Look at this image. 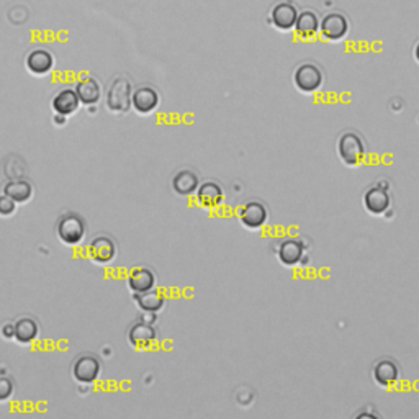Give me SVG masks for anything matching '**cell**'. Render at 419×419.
Wrapping results in <instances>:
<instances>
[{"instance_id":"6da1fadb","label":"cell","mask_w":419,"mask_h":419,"mask_svg":"<svg viewBox=\"0 0 419 419\" xmlns=\"http://www.w3.org/2000/svg\"><path fill=\"white\" fill-rule=\"evenodd\" d=\"M87 233V225L76 211H66L56 221V234L62 244L77 246L80 244Z\"/></svg>"},{"instance_id":"7a4b0ae2","label":"cell","mask_w":419,"mask_h":419,"mask_svg":"<svg viewBox=\"0 0 419 419\" xmlns=\"http://www.w3.org/2000/svg\"><path fill=\"white\" fill-rule=\"evenodd\" d=\"M339 159L348 167H359L367 157V146L364 139L353 132L341 134L338 141Z\"/></svg>"},{"instance_id":"3957f363","label":"cell","mask_w":419,"mask_h":419,"mask_svg":"<svg viewBox=\"0 0 419 419\" xmlns=\"http://www.w3.org/2000/svg\"><path fill=\"white\" fill-rule=\"evenodd\" d=\"M132 94H133V85L127 77H117L110 84L108 92H107V108L115 115H123L129 112L132 108Z\"/></svg>"},{"instance_id":"277c9868","label":"cell","mask_w":419,"mask_h":419,"mask_svg":"<svg viewBox=\"0 0 419 419\" xmlns=\"http://www.w3.org/2000/svg\"><path fill=\"white\" fill-rule=\"evenodd\" d=\"M293 82H295V87L300 92L313 94L321 89L322 82H325V74L318 66L305 62V64L297 67L295 74H293Z\"/></svg>"},{"instance_id":"5b68a950","label":"cell","mask_w":419,"mask_h":419,"mask_svg":"<svg viewBox=\"0 0 419 419\" xmlns=\"http://www.w3.org/2000/svg\"><path fill=\"white\" fill-rule=\"evenodd\" d=\"M71 372L76 382L90 385L99 380L100 372H102V364L95 355L84 354L74 360Z\"/></svg>"},{"instance_id":"8992f818","label":"cell","mask_w":419,"mask_h":419,"mask_svg":"<svg viewBox=\"0 0 419 419\" xmlns=\"http://www.w3.org/2000/svg\"><path fill=\"white\" fill-rule=\"evenodd\" d=\"M117 243L107 234H99L89 243L87 253L89 257L92 259V262L100 264V266H107V264L113 262V259L117 257Z\"/></svg>"},{"instance_id":"52a82bcc","label":"cell","mask_w":419,"mask_h":419,"mask_svg":"<svg viewBox=\"0 0 419 419\" xmlns=\"http://www.w3.org/2000/svg\"><path fill=\"white\" fill-rule=\"evenodd\" d=\"M128 343L138 350L151 349L157 343V331L154 325L146 321H136L128 329Z\"/></svg>"},{"instance_id":"ba28073f","label":"cell","mask_w":419,"mask_h":419,"mask_svg":"<svg viewBox=\"0 0 419 419\" xmlns=\"http://www.w3.org/2000/svg\"><path fill=\"white\" fill-rule=\"evenodd\" d=\"M269 220L267 206L261 201H248L239 210V223L248 229H261Z\"/></svg>"},{"instance_id":"9c48e42d","label":"cell","mask_w":419,"mask_h":419,"mask_svg":"<svg viewBox=\"0 0 419 419\" xmlns=\"http://www.w3.org/2000/svg\"><path fill=\"white\" fill-rule=\"evenodd\" d=\"M161 97L151 85H141L132 94V108L139 115H149L159 107Z\"/></svg>"},{"instance_id":"30bf717a","label":"cell","mask_w":419,"mask_h":419,"mask_svg":"<svg viewBox=\"0 0 419 419\" xmlns=\"http://www.w3.org/2000/svg\"><path fill=\"white\" fill-rule=\"evenodd\" d=\"M364 208L369 211L370 215L380 216L385 215L392 206V197H390L388 190L383 189L382 185L370 187V189L364 194Z\"/></svg>"},{"instance_id":"8fae6325","label":"cell","mask_w":419,"mask_h":419,"mask_svg":"<svg viewBox=\"0 0 419 419\" xmlns=\"http://www.w3.org/2000/svg\"><path fill=\"white\" fill-rule=\"evenodd\" d=\"M197 204L205 210H215L223 204L225 200V192L218 182L206 180L204 184L199 185V189L195 192Z\"/></svg>"},{"instance_id":"7c38bea8","label":"cell","mask_w":419,"mask_h":419,"mask_svg":"<svg viewBox=\"0 0 419 419\" xmlns=\"http://www.w3.org/2000/svg\"><path fill=\"white\" fill-rule=\"evenodd\" d=\"M321 35L329 41H341L348 35L349 22L343 13H327L320 23Z\"/></svg>"},{"instance_id":"4fadbf2b","label":"cell","mask_w":419,"mask_h":419,"mask_svg":"<svg viewBox=\"0 0 419 419\" xmlns=\"http://www.w3.org/2000/svg\"><path fill=\"white\" fill-rule=\"evenodd\" d=\"M374 382L382 388H392L399 382V367L392 359H382L372 369Z\"/></svg>"},{"instance_id":"5bb4252c","label":"cell","mask_w":419,"mask_h":419,"mask_svg":"<svg viewBox=\"0 0 419 419\" xmlns=\"http://www.w3.org/2000/svg\"><path fill=\"white\" fill-rule=\"evenodd\" d=\"M303 257H305V248H303L300 241L285 239L278 244L277 259L282 266L297 267L303 262Z\"/></svg>"},{"instance_id":"9a60e30c","label":"cell","mask_w":419,"mask_h":419,"mask_svg":"<svg viewBox=\"0 0 419 419\" xmlns=\"http://www.w3.org/2000/svg\"><path fill=\"white\" fill-rule=\"evenodd\" d=\"M25 66L33 76H46L50 74L52 67H55V56L48 50L36 48V50L28 52Z\"/></svg>"},{"instance_id":"2e32d148","label":"cell","mask_w":419,"mask_h":419,"mask_svg":"<svg viewBox=\"0 0 419 419\" xmlns=\"http://www.w3.org/2000/svg\"><path fill=\"white\" fill-rule=\"evenodd\" d=\"M76 94L79 97L80 104L85 107H94L102 99V87H100L99 80L94 77H84L76 84Z\"/></svg>"},{"instance_id":"e0dca14e","label":"cell","mask_w":419,"mask_h":419,"mask_svg":"<svg viewBox=\"0 0 419 419\" xmlns=\"http://www.w3.org/2000/svg\"><path fill=\"white\" fill-rule=\"evenodd\" d=\"M128 288L133 293H144L156 288V274L148 267H134L128 274Z\"/></svg>"},{"instance_id":"ac0fdd59","label":"cell","mask_w":419,"mask_h":419,"mask_svg":"<svg viewBox=\"0 0 419 419\" xmlns=\"http://www.w3.org/2000/svg\"><path fill=\"white\" fill-rule=\"evenodd\" d=\"M80 107V100L77 97L74 89H62L51 100V108L55 113L71 117Z\"/></svg>"},{"instance_id":"d6986e66","label":"cell","mask_w":419,"mask_h":419,"mask_svg":"<svg viewBox=\"0 0 419 419\" xmlns=\"http://www.w3.org/2000/svg\"><path fill=\"white\" fill-rule=\"evenodd\" d=\"M298 17L297 7L290 2H280L272 8L271 13V22L272 25L278 28V30H290L295 27Z\"/></svg>"},{"instance_id":"ffe728a7","label":"cell","mask_w":419,"mask_h":419,"mask_svg":"<svg viewBox=\"0 0 419 419\" xmlns=\"http://www.w3.org/2000/svg\"><path fill=\"white\" fill-rule=\"evenodd\" d=\"M171 184H172V190H174L179 197H190L195 194L197 189H199L200 180H199V176H197L194 171L184 169V171H179L174 177H172Z\"/></svg>"},{"instance_id":"44dd1931","label":"cell","mask_w":419,"mask_h":419,"mask_svg":"<svg viewBox=\"0 0 419 419\" xmlns=\"http://www.w3.org/2000/svg\"><path fill=\"white\" fill-rule=\"evenodd\" d=\"M15 327V336L13 339L20 344H31L33 341L38 339L40 336V325L31 316H22L13 322Z\"/></svg>"},{"instance_id":"7402d4cb","label":"cell","mask_w":419,"mask_h":419,"mask_svg":"<svg viewBox=\"0 0 419 419\" xmlns=\"http://www.w3.org/2000/svg\"><path fill=\"white\" fill-rule=\"evenodd\" d=\"M3 194L17 204H27L33 197V185L27 179H12L3 185Z\"/></svg>"},{"instance_id":"603a6c76","label":"cell","mask_w":419,"mask_h":419,"mask_svg":"<svg viewBox=\"0 0 419 419\" xmlns=\"http://www.w3.org/2000/svg\"><path fill=\"white\" fill-rule=\"evenodd\" d=\"M134 301L143 313H159L166 306V298L157 290L134 293Z\"/></svg>"},{"instance_id":"cb8c5ba5","label":"cell","mask_w":419,"mask_h":419,"mask_svg":"<svg viewBox=\"0 0 419 419\" xmlns=\"http://www.w3.org/2000/svg\"><path fill=\"white\" fill-rule=\"evenodd\" d=\"M297 30V35L303 38V40H310L316 35L318 31H320V20H318L316 13H313L310 10L298 13L295 27H293Z\"/></svg>"},{"instance_id":"d4e9b609","label":"cell","mask_w":419,"mask_h":419,"mask_svg":"<svg viewBox=\"0 0 419 419\" xmlns=\"http://www.w3.org/2000/svg\"><path fill=\"white\" fill-rule=\"evenodd\" d=\"M15 393V385L6 375H0V403L8 402Z\"/></svg>"},{"instance_id":"484cf974","label":"cell","mask_w":419,"mask_h":419,"mask_svg":"<svg viewBox=\"0 0 419 419\" xmlns=\"http://www.w3.org/2000/svg\"><path fill=\"white\" fill-rule=\"evenodd\" d=\"M17 201H13L10 197H7L6 194L0 195V216L3 218H8V216L15 215L17 211Z\"/></svg>"},{"instance_id":"4316f807","label":"cell","mask_w":419,"mask_h":419,"mask_svg":"<svg viewBox=\"0 0 419 419\" xmlns=\"http://www.w3.org/2000/svg\"><path fill=\"white\" fill-rule=\"evenodd\" d=\"M0 336H2L6 341L13 339V336H15V327H13V322H6V325L0 327Z\"/></svg>"},{"instance_id":"83f0119b","label":"cell","mask_w":419,"mask_h":419,"mask_svg":"<svg viewBox=\"0 0 419 419\" xmlns=\"http://www.w3.org/2000/svg\"><path fill=\"white\" fill-rule=\"evenodd\" d=\"M52 122H55V125H57V127H62V125L67 123V117H64V115L56 113L55 118H52Z\"/></svg>"},{"instance_id":"f1b7e54d","label":"cell","mask_w":419,"mask_h":419,"mask_svg":"<svg viewBox=\"0 0 419 419\" xmlns=\"http://www.w3.org/2000/svg\"><path fill=\"white\" fill-rule=\"evenodd\" d=\"M414 57H416V61L419 62V43L416 45V48H414Z\"/></svg>"}]
</instances>
